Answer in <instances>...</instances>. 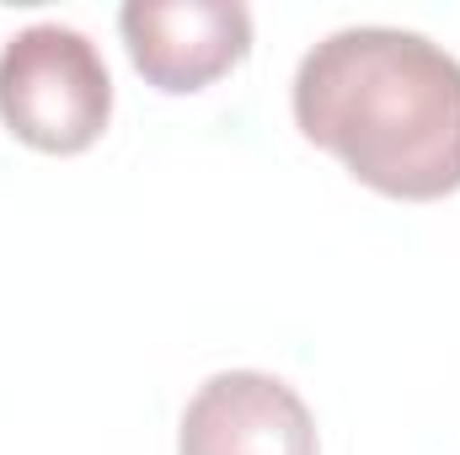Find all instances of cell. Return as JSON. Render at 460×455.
I'll use <instances>...</instances> for the list:
<instances>
[{"mask_svg": "<svg viewBox=\"0 0 460 455\" xmlns=\"http://www.w3.org/2000/svg\"><path fill=\"white\" fill-rule=\"evenodd\" d=\"M295 123L385 199L460 188V59L402 27H343L295 70Z\"/></svg>", "mask_w": 460, "mask_h": 455, "instance_id": "1", "label": "cell"}, {"mask_svg": "<svg viewBox=\"0 0 460 455\" xmlns=\"http://www.w3.org/2000/svg\"><path fill=\"white\" fill-rule=\"evenodd\" d=\"M0 118L49 156H75L102 139L113 118V81L97 43L75 27L38 22L0 49Z\"/></svg>", "mask_w": 460, "mask_h": 455, "instance_id": "2", "label": "cell"}, {"mask_svg": "<svg viewBox=\"0 0 460 455\" xmlns=\"http://www.w3.org/2000/svg\"><path fill=\"white\" fill-rule=\"evenodd\" d=\"M134 70L155 92H204L252 49V11L235 0H134L118 11Z\"/></svg>", "mask_w": 460, "mask_h": 455, "instance_id": "3", "label": "cell"}, {"mask_svg": "<svg viewBox=\"0 0 460 455\" xmlns=\"http://www.w3.org/2000/svg\"><path fill=\"white\" fill-rule=\"evenodd\" d=\"M177 455H316V418L262 370H226L182 413Z\"/></svg>", "mask_w": 460, "mask_h": 455, "instance_id": "4", "label": "cell"}]
</instances>
